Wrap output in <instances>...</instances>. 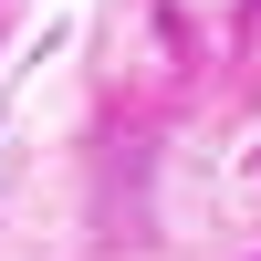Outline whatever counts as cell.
I'll use <instances>...</instances> for the list:
<instances>
[{
  "mask_svg": "<svg viewBox=\"0 0 261 261\" xmlns=\"http://www.w3.org/2000/svg\"><path fill=\"white\" fill-rule=\"evenodd\" d=\"M251 261H261V251H251Z\"/></svg>",
  "mask_w": 261,
  "mask_h": 261,
  "instance_id": "2",
  "label": "cell"
},
{
  "mask_svg": "<svg viewBox=\"0 0 261 261\" xmlns=\"http://www.w3.org/2000/svg\"><path fill=\"white\" fill-rule=\"evenodd\" d=\"M230 21H241V32H261V0H230Z\"/></svg>",
  "mask_w": 261,
  "mask_h": 261,
  "instance_id": "1",
  "label": "cell"
}]
</instances>
